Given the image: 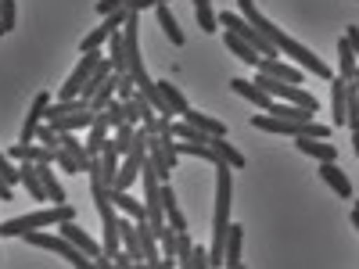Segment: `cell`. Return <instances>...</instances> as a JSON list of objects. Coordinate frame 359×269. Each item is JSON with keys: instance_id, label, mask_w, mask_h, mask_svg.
<instances>
[{"instance_id": "6da1fadb", "label": "cell", "mask_w": 359, "mask_h": 269, "mask_svg": "<svg viewBox=\"0 0 359 269\" xmlns=\"http://www.w3.org/2000/svg\"><path fill=\"white\" fill-rule=\"evenodd\" d=\"M237 8H241L245 22H252V25H255L259 33H262L269 43H273L277 50H284L287 57H294V65H298V69H306V72H313V76H320V79H331V69H327V62H323V57H316L309 47H302V43H298L294 36H287L280 25H273V22H269V18H266L259 8H255V0H237Z\"/></svg>"}, {"instance_id": "7a4b0ae2", "label": "cell", "mask_w": 359, "mask_h": 269, "mask_svg": "<svg viewBox=\"0 0 359 269\" xmlns=\"http://www.w3.org/2000/svg\"><path fill=\"white\" fill-rule=\"evenodd\" d=\"M65 219H76V208L65 201V205H50V208H40V212H29V216H18V219H8L0 226V237H22L29 230H43V226H54V223H65Z\"/></svg>"}, {"instance_id": "3957f363", "label": "cell", "mask_w": 359, "mask_h": 269, "mask_svg": "<svg viewBox=\"0 0 359 269\" xmlns=\"http://www.w3.org/2000/svg\"><path fill=\"white\" fill-rule=\"evenodd\" d=\"M25 237V241L29 244H33V248H43V251H54V255H62L69 265H79V269H90V265H94V258H90L86 251H79L72 241H69V237H62V233H40V230H29V233H22Z\"/></svg>"}, {"instance_id": "277c9868", "label": "cell", "mask_w": 359, "mask_h": 269, "mask_svg": "<svg viewBox=\"0 0 359 269\" xmlns=\"http://www.w3.org/2000/svg\"><path fill=\"white\" fill-rule=\"evenodd\" d=\"M216 18H219V25H226V29H230V33H237V36H241L245 43H252V47H255V50H259L262 57H277V54H280V50H277L273 43H269V40H266V36L259 33V29H255L252 22L237 18L233 11H223V15H216Z\"/></svg>"}, {"instance_id": "5b68a950", "label": "cell", "mask_w": 359, "mask_h": 269, "mask_svg": "<svg viewBox=\"0 0 359 269\" xmlns=\"http://www.w3.org/2000/svg\"><path fill=\"white\" fill-rule=\"evenodd\" d=\"M126 18H130V8H118V11L104 15V22L94 29V33H90V36H83L79 50H83V54H90V50H101V47L108 43V36L115 33V29H123V25H126Z\"/></svg>"}, {"instance_id": "8992f818", "label": "cell", "mask_w": 359, "mask_h": 269, "mask_svg": "<svg viewBox=\"0 0 359 269\" xmlns=\"http://www.w3.org/2000/svg\"><path fill=\"white\" fill-rule=\"evenodd\" d=\"M101 50H90V54H83L79 57V65L72 69V76L65 79V86H62V97H79V90L86 86V79H90V72L97 69V62H101Z\"/></svg>"}, {"instance_id": "52a82bcc", "label": "cell", "mask_w": 359, "mask_h": 269, "mask_svg": "<svg viewBox=\"0 0 359 269\" xmlns=\"http://www.w3.org/2000/svg\"><path fill=\"white\" fill-rule=\"evenodd\" d=\"M57 233H62V237H69V241H72V244H76L79 251H86V255L94 258V262H97V258L104 255L101 241H94V237H90L86 230H79V226H76V219H65V223H57Z\"/></svg>"}, {"instance_id": "ba28073f", "label": "cell", "mask_w": 359, "mask_h": 269, "mask_svg": "<svg viewBox=\"0 0 359 269\" xmlns=\"http://www.w3.org/2000/svg\"><path fill=\"white\" fill-rule=\"evenodd\" d=\"M47 108H50V94H36L33 108H29L25 123H22V133H18V140H22V144H33V140H36V126L47 118Z\"/></svg>"}, {"instance_id": "9c48e42d", "label": "cell", "mask_w": 359, "mask_h": 269, "mask_svg": "<svg viewBox=\"0 0 359 269\" xmlns=\"http://www.w3.org/2000/svg\"><path fill=\"white\" fill-rule=\"evenodd\" d=\"M294 147H298L302 155L316 158V162H338V147L327 144L323 137H294Z\"/></svg>"}, {"instance_id": "30bf717a", "label": "cell", "mask_w": 359, "mask_h": 269, "mask_svg": "<svg viewBox=\"0 0 359 269\" xmlns=\"http://www.w3.org/2000/svg\"><path fill=\"white\" fill-rule=\"evenodd\" d=\"M94 118H97V111L86 108V111H72V115H54V118H47V123L57 133H76V130H90V126H94Z\"/></svg>"}, {"instance_id": "8fae6325", "label": "cell", "mask_w": 359, "mask_h": 269, "mask_svg": "<svg viewBox=\"0 0 359 269\" xmlns=\"http://www.w3.org/2000/svg\"><path fill=\"white\" fill-rule=\"evenodd\" d=\"M259 72L273 76V79H280V83H298V86H302V72H306V69H298V65H291V62H280V57H262Z\"/></svg>"}, {"instance_id": "7c38bea8", "label": "cell", "mask_w": 359, "mask_h": 269, "mask_svg": "<svg viewBox=\"0 0 359 269\" xmlns=\"http://www.w3.org/2000/svg\"><path fill=\"white\" fill-rule=\"evenodd\" d=\"M241 244H245V226L241 223H230V230H226V244H223V265H230V269H241Z\"/></svg>"}, {"instance_id": "4fadbf2b", "label": "cell", "mask_w": 359, "mask_h": 269, "mask_svg": "<svg viewBox=\"0 0 359 269\" xmlns=\"http://www.w3.org/2000/svg\"><path fill=\"white\" fill-rule=\"evenodd\" d=\"M320 179L327 187H331L338 198H352V184H348V176L338 169V162H320Z\"/></svg>"}, {"instance_id": "5bb4252c", "label": "cell", "mask_w": 359, "mask_h": 269, "mask_svg": "<svg viewBox=\"0 0 359 269\" xmlns=\"http://www.w3.org/2000/svg\"><path fill=\"white\" fill-rule=\"evenodd\" d=\"M230 90L237 97H245V101H252V104H259L262 111H269V104H273V97L266 94L262 86H255L252 79H230Z\"/></svg>"}, {"instance_id": "9a60e30c", "label": "cell", "mask_w": 359, "mask_h": 269, "mask_svg": "<svg viewBox=\"0 0 359 269\" xmlns=\"http://www.w3.org/2000/svg\"><path fill=\"white\" fill-rule=\"evenodd\" d=\"M18 172H22V184H25L29 198H33V201H50L43 179H40V165L36 162H18Z\"/></svg>"}, {"instance_id": "2e32d148", "label": "cell", "mask_w": 359, "mask_h": 269, "mask_svg": "<svg viewBox=\"0 0 359 269\" xmlns=\"http://www.w3.org/2000/svg\"><path fill=\"white\" fill-rule=\"evenodd\" d=\"M101 179H104V184L108 187H115V176H118V158H123V151H118V144L108 137L104 140V147H101Z\"/></svg>"}, {"instance_id": "e0dca14e", "label": "cell", "mask_w": 359, "mask_h": 269, "mask_svg": "<svg viewBox=\"0 0 359 269\" xmlns=\"http://www.w3.org/2000/svg\"><path fill=\"white\" fill-rule=\"evenodd\" d=\"M180 118H187V123L194 126V130H201L205 137H226V126L219 123V118H212V115H205V111H194V108H187Z\"/></svg>"}, {"instance_id": "ac0fdd59", "label": "cell", "mask_w": 359, "mask_h": 269, "mask_svg": "<svg viewBox=\"0 0 359 269\" xmlns=\"http://www.w3.org/2000/svg\"><path fill=\"white\" fill-rule=\"evenodd\" d=\"M111 194V201H115V208H118V212H123V216H130V219H147V208L137 201V198H130V191H123V187H111L108 191Z\"/></svg>"}, {"instance_id": "d6986e66", "label": "cell", "mask_w": 359, "mask_h": 269, "mask_svg": "<svg viewBox=\"0 0 359 269\" xmlns=\"http://www.w3.org/2000/svg\"><path fill=\"white\" fill-rule=\"evenodd\" d=\"M108 133H111V123H108V115L104 111H97V118H94V126H90V133H86V151L90 155H101V147H104V140H108Z\"/></svg>"}, {"instance_id": "ffe728a7", "label": "cell", "mask_w": 359, "mask_h": 269, "mask_svg": "<svg viewBox=\"0 0 359 269\" xmlns=\"http://www.w3.org/2000/svg\"><path fill=\"white\" fill-rule=\"evenodd\" d=\"M108 62H111V69L115 72H126L130 69V62H126V36H123V29H115V33L108 36Z\"/></svg>"}, {"instance_id": "44dd1931", "label": "cell", "mask_w": 359, "mask_h": 269, "mask_svg": "<svg viewBox=\"0 0 359 269\" xmlns=\"http://www.w3.org/2000/svg\"><path fill=\"white\" fill-rule=\"evenodd\" d=\"M162 208H165V223L172 230H187V216L180 212V205H176V191L169 184H162Z\"/></svg>"}, {"instance_id": "7402d4cb", "label": "cell", "mask_w": 359, "mask_h": 269, "mask_svg": "<svg viewBox=\"0 0 359 269\" xmlns=\"http://www.w3.org/2000/svg\"><path fill=\"white\" fill-rule=\"evenodd\" d=\"M118 233H123V251L133 258V265L144 262V248H140V237H137V223L118 219Z\"/></svg>"}, {"instance_id": "603a6c76", "label": "cell", "mask_w": 359, "mask_h": 269, "mask_svg": "<svg viewBox=\"0 0 359 269\" xmlns=\"http://www.w3.org/2000/svg\"><path fill=\"white\" fill-rule=\"evenodd\" d=\"M223 43H226V50H233L237 57H241V62H248V65H262V54L252 47V43H245L241 36H237V33H230V29H226V36H223Z\"/></svg>"}, {"instance_id": "cb8c5ba5", "label": "cell", "mask_w": 359, "mask_h": 269, "mask_svg": "<svg viewBox=\"0 0 359 269\" xmlns=\"http://www.w3.org/2000/svg\"><path fill=\"white\" fill-rule=\"evenodd\" d=\"M208 147H212V151H216L230 169H245V155L237 151L233 144H226V137H208Z\"/></svg>"}, {"instance_id": "d4e9b609", "label": "cell", "mask_w": 359, "mask_h": 269, "mask_svg": "<svg viewBox=\"0 0 359 269\" xmlns=\"http://www.w3.org/2000/svg\"><path fill=\"white\" fill-rule=\"evenodd\" d=\"M355 69H359V62H355V54H352V43L341 36V40H338V79L352 83Z\"/></svg>"}, {"instance_id": "484cf974", "label": "cell", "mask_w": 359, "mask_h": 269, "mask_svg": "<svg viewBox=\"0 0 359 269\" xmlns=\"http://www.w3.org/2000/svg\"><path fill=\"white\" fill-rule=\"evenodd\" d=\"M158 25H162V33L169 36V43H176V47H184V29H180V22L172 18V11H169V4H158Z\"/></svg>"}, {"instance_id": "4316f807", "label": "cell", "mask_w": 359, "mask_h": 269, "mask_svg": "<svg viewBox=\"0 0 359 269\" xmlns=\"http://www.w3.org/2000/svg\"><path fill=\"white\" fill-rule=\"evenodd\" d=\"M252 126L266 130V133H280V137H294V123H284L277 115H252Z\"/></svg>"}, {"instance_id": "83f0119b", "label": "cell", "mask_w": 359, "mask_h": 269, "mask_svg": "<svg viewBox=\"0 0 359 269\" xmlns=\"http://www.w3.org/2000/svg\"><path fill=\"white\" fill-rule=\"evenodd\" d=\"M40 179H43L47 198H50L54 205H65V201H69V198H65V187H62V179H57V172H54L50 165H40Z\"/></svg>"}, {"instance_id": "f1b7e54d", "label": "cell", "mask_w": 359, "mask_h": 269, "mask_svg": "<svg viewBox=\"0 0 359 269\" xmlns=\"http://www.w3.org/2000/svg\"><path fill=\"white\" fill-rule=\"evenodd\" d=\"M158 90H162V97L169 101V108H172L176 115H184V111L191 108V104H187V97H184V90H180V86H172L169 79H162V83H158Z\"/></svg>"}, {"instance_id": "f546056e", "label": "cell", "mask_w": 359, "mask_h": 269, "mask_svg": "<svg viewBox=\"0 0 359 269\" xmlns=\"http://www.w3.org/2000/svg\"><path fill=\"white\" fill-rule=\"evenodd\" d=\"M191 4H194V15H198V25L205 29V33H212V29H216V11H212V0H191Z\"/></svg>"}, {"instance_id": "4dcf8cb0", "label": "cell", "mask_w": 359, "mask_h": 269, "mask_svg": "<svg viewBox=\"0 0 359 269\" xmlns=\"http://www.w3.org/2000/svg\"><path fill=\"white\" fill-rule=\"evenodd\" d=\"M158 144H162V155H165V165L176 172L180 165V151H176V137L172 133H158Z\"/></svg>"}, {"instance_id": "1f68e13d", "label": "cell", "mask_w": 359, "mask_h": 269, "mask_svg": "<svg viewBox=\"0 0 359 269\" xmlns=\"http://www.w3.org/2000/svg\"><path fill=\"white\" fill-rule=\"evenodd\" d=\"M191 251H194V241L187 237V230H176V262L187 269V258H191Z\"/></svg>"}, {"instance_id": "d6a6232c", "label": "cell", "mask_w": 359, "mask_h": 269, "mask_svg": "<svg viewBox=\"0 0 359 269\" xmlns=\"http://www.w3.org/2000/svg\"><path fill=\"white\" fill-rule=\"evenodd\" d=\"M54 165H57V172H65V176H72V172H83L79 169V162L65 151V147H57V155H54Z\"/></svg>"}, {"instance_id": "836d02e7", "label": "cell", "mask_w": 359, "mask_h": 269, "mask_svg": "<svg viewBox=\"0 0 359 269\" xmlns=\"http://www.w3.org/2000/svg\"><path fill=\"white\" fill-rule=\"evenodd\" d=\"M0 176H4L11 187H15V184H22V172H18V165L8 158V151H0Z\"/></svg>"}, {"instance_id": "e575fe53", "label": "cell", "mask_w": 359, "mask_h": 269, "mask_svg": "<svg viewBox=\"0 0 359 269\" xmlns=\"http://www.w3.org/2000/svg\"><path fill=\"white\" fill-rule=\"evenodd\" d=\"M104 115H108L111 130H115V126H123V123H126V101H118V97H115V101L104 108Z\"/></svg>"}, {"instance_id": "d590c367", "label": "cell", "mask_w": 359, "mask_h": 269, "mask_svg": "<svg viewBox=\"0 0 359 269\" xmlns=\"http://www.w3.org/2000/svg\"><path fill=\"white\" fill-rule=\"evenodd\" d=\"M0 25H4V33L15 29V0H0Z\"/></svg>"}, {"instance_id": "8d00e7d4", "label": "cell", "mask_w": 359, "mask_h": 269, "mask_svg": "<svg viewBox=\"0 0 359 269\" xmlns=\"http://www.w3.org/2000/svg\"><path fill=\"white\" fill-rule=\"evenodd\" d=\"M187 269H208V248H198L194 244V251L187 258Z\"/></svg>"}, {"instance_id": "74e56055", "label": "cell", "mask_w": 359, "mask_h": 269, "mask_svg": "<svg viewBox=\"0 0 359 269\" xmlns=\"http://www.w3.org/2000/svg\"><path fill=\"white\" fill-rule=\"evenodd\" d=\"M118 8H126V0H97V15L101 18L111 15V11H118Z\"/></svg>"}, {"instance_id": "f35d334b", "label": "cell", "mask_w": 359, "mask_h": 269, "mask_svg": "<svg viewBox=\"0 0 359 269\" xmlns=\"http://www.w3.org/2000/svg\"><path fill=\"white\" fill-rule=\"evenodd\" d=\"M0 201H15V191H11V184L4 176H0Z\"/></svg>"}, {"instance_id": "ab89813d", "label": "cell", "mask_w": 359, "mask_h": 269, "mask_svg": "<svg viewBox=\"0 0 359 269\" xmlns=\"http://www.w3.org/2000/svg\"><path fill=\"white\" fill-rule=\"evenodd\" d=\"M111 265H118V269H126V265H133V258H130L126 251H118V255L111 258Z\"/></svg>"}, {"instance_id": "60d3db41", "label": "cell", "mask_w": 359, "mask_h": 269, "mask_svg": "<svg viewBox=\"0 0 359 269\" xmlns=\"http://www.w3.org/2000/svg\"><path fill=\"white\" fill-rule=\"evenodd\" d=\"M352 147H355V158H359V130H352Z\"/></svg>"}, {"instance_id": "b9f144b4", "label": "cell", "mask_w": 359, "mask_h": 269, "mask_svg": "<svg viewBox=\"0 0 359 269\" xmlns=\"http://www.w3.org/2000/svg\"><path fill=\"white\" fill-rule=\"evenodd\" d=\"M352 226L359 230V208H355V205H352Z\"/></svg>"}, {"instance_id": "7bdbcfd3", "label": "cell", "mask_w": 359, "mask_h": 269, "mask_svg": "<svg viewBox=\"0 0 359 269\" xmlns=\"http://www.w3.org/2000/svg\"><path fill=\"white\" fill-rule=\"evenodd\" d=\"M0 36H4V25H0Z\"/></svg>"}]
</instances>
